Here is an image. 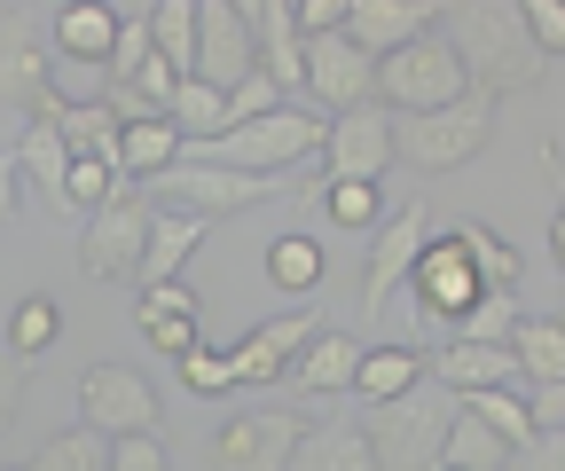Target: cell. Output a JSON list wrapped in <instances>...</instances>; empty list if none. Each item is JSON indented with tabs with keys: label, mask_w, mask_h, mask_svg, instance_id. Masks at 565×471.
<instances>
[{
	"label": "cell",
	"mask_w": 565,
	"mask_h": 471,
	"mask_svg": "<svg viewBox=\"0 0 565 471\" xmlns=\"http://www.w3.org/2000/svg\"><path fill=\"white\" fill-rule=\"evenodd\" d=\"M322 133H330V118H322V110L275 103V110H259V118H244V126H221L212 142H196V150H181V158H189V165H221V173L291 181L299 165H315V158H322Z\"/></svg>",
	"instance_id": "cell-1"
},
{
	"label": "cell",
	"mask_w": 565,
	"mask_h": 471,
	"mask_svg": "<svg viewBox=\"0 0 565 471\" xmlns=\"http://www.w3.org/2000/svg\"><path fill=\"white\" fill-rule=\"evenodd\" d=\"M440 17H456V63H463V87H479V95H519V87H534L542 79V55L526 47V24H519V0H456V9H440Z\"/></svg>",
	"instance_id": "cell-2"
},
{
	"label": "cell",
	"mask_w": 565,
	"mask_h": 471,
	"mask_svg": "<svg viewBox=\"0 0 565 471\" xmlns=\"http://www.w3.org/2000/svg\"><path fill=\"white\" fill-rule=\"evenodd\" d=\"M448 425H456V393L448 385H408L401 400H377V409L353 417V432H362L377 471H440Z\"/></svg>",
	"instance_id": "cell-3"
},
{
	"label": "cell",
	"mask_w": 565,
	"mask_h": 471,
	"mask_svg": "<svg viewBox=\"0 0 565 471\" xmlns=\"http://www.w3.org/2000/svg\"><path fill=\"white\" fill-rule=\"evenodd\" d=\"M494 142V95H456L448 110H424V118H393V158H408L416 173H456Z\"/></svg>",
	"instance_id": "cell-4"
},
{
	"label": "cell",
	"mask_w": 565,
	"mask_h": 471,
	"mask_svg": "<svg viewBox=\"0 0 565 471\" xmlns=\"http://www.w3.org/2000/svg\"><path fill=\"white\" fill-rule=\"evenodd\" d=\"M456 95H471V87H463V63H456V47H448L440 32H424V40L377 55V110H385V118L448 110Z\"/></svg>",
	"instance_id": "cell-5"
},
{
	"label": "cell",
	"mask_w": 565,
	"mask_h": 471,
	"mask_svg": "<svg viewBox=\"0 0 565 471\" xmlns=\"http://www.w3.org/2000/svg\"><path fill=\"white\" fill-rule=\"evenodd\" d=\"M282 181H259V173H221V165H166L158 181H141V205L150 213H181V221H228V213H252L267 205Z\"/></svg>",
	"instance_id": "cell-6"
},
{
	"label": "cell",
	"mask_w": 565,
	"mask_h": 471,
	"mask_svg": "<svg viewBox=\"0 0 565 471\" xmlns=\"http://www.w3.org/2000/svg\"><path fill=\"white\" fill-rule=\"evenodd\" d=\"M79 425L103 432V440H166L158 385L126 362H87L79 370Z\"/></svg>",
	"instance_id": "cell-7"
},
{
	"label": "cell",
	"mask_w": 565,
	"mask_h": 471,
	"mask_svg": "<svg viewBox=\"0 0 565 471\" xmlns=\"http://www.w3.org/2000/svg\"><path fill=\"white\" fill-rule=\"evenodd\" d=\"M141 244H150V205H141L134 181H118L110 205L87 213V228H79V276L87 283H134L141 276Z\"/></svg>",
	"instance_id": "cell-8"
},
{
	"label": "cell",
	"mask_w": 565,
	"mask_h": 471,
	"mask_svg": "<svg viewBox=\"0 0 565 471\" xmlns=\"http://www.w3.org/2000/svg\"><path fill=\"white\" fill-rule=\"evenodd\" d=\"M307 409H244V417H228L221 432H212V448H204V463L212 471H291V448L307 440Z\"/></svg>",
	"instance_id": "cell-9"
},
{
	"label": "cell",
	"mask_w": 565,
	"mask_h": 471,
	"mask_svg": "<svg viewBox=\"0 0 565 471\" xmlns=\"http://www.w3.org/2000/svg\"><path fill=\"white\" fill-rule=\"evenodd\" d=\"M408 291H416L424 322H440V330H456V322L487 299L479 267H471L463 244H456V228H433V236H424V251H416V267H408Z\"/></svg>",
	"instance_id": "cell-10"
},
{
	"label": "cell",
	"mask_w": 565,
	"mask_h": 471,
	"mask_svg": "<svg viewBox=\"0 0 565 471\" xmlns=\"http://www.w3.org/2000/svg\"><path fill=\"white\" fill-rule=\"evenodd\" d=\"M299 87L322 103V118H345V110H370L377 103V63L353 47L345 32H322L299 47Z\"/></svg>",
	"instance_id": "cell-11"
},
{
	"label": "cell",
	"mask_w": 565,
	"mask_h": 471,
	"mask_svg": "<svg viewBox=\"0 0 565 471\" xmlns=\"http://www.w3.org/2000/svg\"><path fill=\"white\" fill-rule=\"evenodd\" d=\"M189 79H204L212 95H236L244 79H259L244 0H196V72Z\"/></svg>",
	"instance_id": "cell-12"
},
{
	"label": "cell",
	"mask_w": 565,
	"mask_h": 471,
	"mask_svg": "<svg viewBox=\"0 0 565 471\" xmlns=\"http://www.w3.org/2000/svg\"><path fill=\"white\" fill-rule=\"evenodd\" d=\"M315 330H330L315 307H299V314H282V322H259V330H244V346H228V354H221V362H228V393L282 385V377H291V362L315 346Z\"/></svg>",
	"instance_id": "cell-13"
},
{
	"label": "cell",
	"mask_w": 565,
	"mask_h": 471,
	"mask_svg": "<svg viewBox=\"0 0 565 471\" xmlns=\"http://www.w3.org/2000/svg\"><path fill=\"white\" fill-rule=\"evenodd\" d=\"M433 228H440L433 205L408 196V213H393V221L370 236V276H362V322H370V330L385 322V299L408 283V267H416V251H424V236H433Z\"/></svg>",
	"instance_id": "cell-14"
},
{
	"label": "cell",
	"mask_w": 565,
	"mask_h": 471,
	"mask_svg": "<svg viewBox=\"0 0 565 471\" xmlns=\"http://www.w3.org/2000/svg\"><path fill=\"white\" fill-rule=\"evenodd\" d=\"M47 95H55V79H47V47L32 32V9L24 0H0V103L40 110Z\"/></svg>",
	"instance_id": "cell-15"
},
{
	"label": "cell",
	"mask_w": 565,
	"mask_h": 471,
	"mask_svg": "<svg viewBox=\"0 0 565 471\" xmlns=\"http://www.w3.org/2000/svg\"><path fill=\"white\" fill-rule=\"evenodd\" d=\"M385 165H393V118L377 103L330 118V133H322V181H377Z\"/></svg>",
	"instance_id": "cell-16"
},
{
	"label": "cell",
	"mask_w": 565,
	"mask_h": 471,
	"mask_svg": "<svg viewBox=\"0 0 565 471\" xmlns=\"http://www.w3.org/2000/svg\"><path fill=\"white\" fill-rule=\"evenodd\" d=\"M433 17H440V0H345V40L377 63V55L424 40V32H433Z\"/></svg>",
	"instance_id": "cell-17"
},
{
	"label": "cell",
	"mask_w": 565,
	"mask_h": 471,
	"mask_svg": "<svg viewBox=\"0 0 565 471\" xmlns=\"http://www.w3.org/2000/svg\"><path fill=\"white\" fill-rule=\"evenodd\" d=\"M244 17H252V55H259V79L282 95V87H299V17H291V0H244Z\"/></svg>",
	"instance_id": "cell-18"
},
{
	"label": "cell",
	"mask_w": 565,
	"mask_h": 471,
	"mask_svg": "<svg viewBox=\"0 0 565 471\" xmlns=\"http://www.w3.org/2000/svg\"><path fill=\"white\" fill-rule=\"evenodd\" d=\"M424 370H433V385H448V393H519L511 346H463V339H448L440 354H424Z\"/></svg>",
	"instance_id": "cell-19"
},
{
	"label": "cell",
	"mask_w": 565,
	"mask_h": 471,
	"mask_svg": "<svg viewBox=\"0 0 565 471\" xmlns=\"http://www.w3.org/2000/svg\"><path fill=\"white\" fill-rule=\"evenodd\" d=\"M503 346L519 362V385H565V322L557 314H519Z\"/></svg>",
	"instance_id": "cell-20"
},
{
	"label": "cell",
	"mask_w": 565,
	"mask_h": 471,
	"mask_svg": "<svg viewBox=\"0 0 565 471\" xmlns=\"http://www.w3.org/2000/svg\"><path fill=\"white\" fill-rule=\"evenodd\" d=\"M291 471H377L362 432H353V417H315L307 440L291 448Z\"/></svg>",
	"instance_id": "cell-21"
},
{
	"label": "cell",
	"mask_w": 565,
	"mask_h": 471,
	"mask_svg": "<svg viewBox=\"0 0 565 471\" xmlns=\"http://www.w3.org/2000/svg\"><path fill=\"white\" fill-rule=\"evenodd\" d=\"M55 47L79 55V63H110V47H118V9H103V0H63V9H55Z\"/></svg>",
	"instance_id": "cell-22"
},
{
	"label": "cell",
	"mask_w": 565,
	"mask_h": 471,
	"mask_svg": "<svg viewBox=\"0 0 565 471\" xmlns=\"http://www.w3.org/2000/svg\"><path fill=\"white\" fill-rule=\"evenodd\" d=\"M408 385H424V354H416V346H362L345 393H362L370 409H377V400H401Z\"/></svg>",
	"instance_id": "cell-23"
},
{
	"label": "cell",
	"mask_w": 565,
	"mask_h": 471,
	"mask_svg": "<svg viewBox=\"0 0 565 471\" xmlns=\"http://www.w3.org/2000/svg\"><path fill=\"white\" fill-rule=\"evenodd\" d=\"M204 244V221L181 213H150V244H141V276L134 283H181V259Z\"/></svg>",
	"instance_id": "cell-24"
},
{
	"label": "cell",
	"mask_w": 565,
	"mask_h": 471,
	"mask_svg": "<svg viewBox=\"0 0 565 471\" xmlns=\"http://www.w3.org/2000/svg\"><path fill=\"white\" fill-rule=\"evenodd\" d=\"M353 362H362V346H353L345 330H315V346L291 362V385L299 393H345L353 385Z\"/></svg>",
	"instance_id": "cell-25"
},
{
	"label": "cell",
	"mask_w": 565,
	"mask_h": 471,
	"mask_svg": "<svg viewBox=\"0 0 565 471\" xmlns=\"http://www.w3.org/2000/svg\"><path fill=\"white\" fill-rule=\"evenodd\" d=\"M315 205H322V221L345 228V236H377V228H385L377 181H315Z\"/></svg>",
	"instance_id": "cell-26"
},
{
	"label": "cell",
	"mask_w": 565,
	"mask_h": 471,
	"mask_svg": "<svg viewBox=\"0 0 565 471\" xmlns=\"http://www.w3.org/2000/svg\"><path fill=\"white\" fill-rule=\"evenodd\" d=\"M150 55L166 63L173 79L196 72V0H158V9H150Z\"/></svg>",
	"instance_id": "cell-27"
},
{
	"label": "cell",
	"mask_w": 565,
	"mask_h": 471,
	"mask_svg": "<svg viewBox=\"0 0 565 471\" xmlns=\"http://www.w3.org/2000/svg\"><path fill=\"white\" fill-rule=\"evenodd\" d=\"M448 228H456V244H463V259L479 267V283H487V291H519V267H526V259H519L503 236H494L487 221H448Z\"/></svg>",
	"instance_id": "cell-28"
},
{
	"label": "cell",
	"mask_w": 565,
	"mask_h": 471,
	"mask_svg": "<svg viewBox=\"0 0 565 471\" xmlns=\"http://www.w3.org/2000/svg\"><path fill=\"white\" fill-rule=\"evenodd\" d=\"M17 165H32V181H40V196H47V213H71V205H63V173H71V150L55 142V126H47V118H32V126H24V142H17Z\"/></svg>",
	"instance_id": "cell-29"
},
{
	"label": "cell",
	"mask_w": 565,
	"mask_h": 471,
	"mask_svg": "<svg viewBox=\"0 0 565 471\" xmlns=\"http://www.w3.org/2000/svg\"><path fill=\"white\" fill-rule=\"evenodd\" d=\"M440 463H456V471H511V448L494 440L479 417H463V400H456V425L440 440Z\"/></svg>",
	"instance_id": "cell-30"
},
{
	"label": "cell",
	"mask_w": 565,
	"mask_h": 471,
	"mask_svg": "<svg viewBox=\"0 0 565 471\" xmlns=\"http://www.w3.org/2000/svg\"><path fill=\"white\" fill-rule=\"evenodd\" d=\"M267 283H275V291H315V283H322L315 236H275V244H267Z\"/></svg>",
	"instance_id": "cell-31"
},
{
	"label": "cell",
	"mask_w": 565,
	"mask_h": 471,
	"mask_svg": "<svg viewBox=\"0 0 565 471\" xmlns=\"http://www.w3.org/2000/svg\"><path fill=\"white\" fill-rule=\"evenodd\" d=\"M63 339V314H55V299H17V314H9V354H24V362H40L47 346Z\"/></svg>",
	"instance_id": "cell-32"
},
{
	"label": "cell",
	"mask_w": 565,
	"mask_h": 471,
	"mask_svg": "<svg viewBox=\"0 0 565 471\" xmlns=\"http://www.w3.org/2000/svg\"><path fill=\"white\" fill-rule=\"evenodd\" d=\"M103 463H110V440L87 432V425H71V432H55L24 471H103Z\"/></svg>",
	"instance_id": "cell-33"
},
{
	"label": "cell",
	"mask_w": 565,
	"mask_h": 471,
	"mask_svg": "<svg viewBox=\"0 0 565 471\" xmlns=\"http://www.w3.org/2000/svg\"><path fill=\"white\" fill-rule=\"evenodd\" d=\"M519 314H526V307H519V291H487V299L456 322V339H463V346H503Z\"/></svg>",
	"instance_id": "cell-34"
},
{
	"label": "cell",
	"mask_w": 565,
	"mask_h": 471,
	"mask_svg": "<svg viewBox=\"0 0 565 471\" xmlns=\"http://www.w3.org/2000/svg\"><path fill=\"white\" fill-rule=\"evenodd\" d=\"M150 63V9H118V47H110V87H134V72Z\"/></svg>",
	"instance_id": "cell-35"
},
{
	"label": "cell",
	"mask_w": 565,
	"mask_h": 471,
	"mask_svg": "<svg viewBox=\"0 0 565 471\" xmlns=\"http://www.w3.org/2000/svg\"><path fill=\"white\" fill-rule=\"evenodd\" d=\"M110 189H118V173H110V165L71 158V173H63V205H71V213H103V205H110Z\"/></svg>",
	"instance_id": "cell-36"
},
{
	"label": "cell",
	"mask_w": 565,
	"mask_h": 471,
	"mask_svg": "<svg viewBox=\"0 0 565 471\" xmlns=\"http://www.w3.org/2000/svg\"><path fill=\"white\" fill-rule=\"evenodd\" d=\"M519 24H526V47L542 55V72L565 55V9L557 0H519Z\"/></svg>",
	"instance_id": "cell-37"
},
{
	"label": "cell",
	"mask_w": 565,
	"mask_h": 471,
	"mask_svg": "<svg viewBox=\"0 0 565 471\" xmlns=\"http://www.w3.org/2000/svg\"><path fill=\"white\" fill-rule=\"evenodd\" d=\"M158 314L196 322V291H189V283H141V291H134V322H158Z\"/></svg>",
	"instance_id": "cell-38"
},
{
	"label": "cell",
	"mask_w": 565,
	"mask_h": 471,
	"mask_svg": "<svg viewBox=\"0 0 565 471\" xmlns=\"http://www.w3.org/2000/svg\"><path fill=\"white\" fill-rule=\"evenodd\" d=\"M24 393H32V362L0 346V432H9V425L24 417Z\"/></svg>",
	"instance_id": "cell-39"
},
{
	"label": "cell",
	"mask_w": 565,
	"mask_h": 471,
	"mask_svg": "<svg viewBox=\"0 0 565 471\" xmlns=\"http://www.w3.org/2000/svg\"><path fill=\"white\" fill-rule=\"evenodd\" d=\"M181 385H189V393H228L221 346H189V354H181Z\"/></svg>",
	"instance_id": "cell-40"
},
{
	"label": "cell",
	"mask_w": 565,
	"mask_h": 471,
	"mask_svg": "<svg viewBox=\"0 0 565 471\" xmlns=\"http://www.w3.org/2000/svg\"><path fill=\"white\" fill-rule=\"evenodd\" d=\"M519 409H526V425H534L542 440H557V425H565V385H526Z\"/></svg>",
	"instance_id": "cell-41"
},
{
	"label": "cell",
	"mask_w": 565,
	"mask_h": 471,
	"mask_svg": "<svg viewBox=\"0 0 565 471\" xmlns=\"http://www.w3.org/2000/svg\"><path fill=\"white\" fill-rule=\"evenodd\" d=\"M103 471H173V463H166V440H110Z\"/></svg>",
	"instance_id": "cell-42"
},
{
	"label": "cell",
	"mask_w": 565,
	"mask_h": 471,
	"mask_svg": "<svg viewBox=\"0 0 565 471\" xmlns=\"http://www.w3.org/2000/svg\"><path fill=\"white\" fill-rule=\"evenodd\" d=\"M134 330H141V339H150L158 354H173V362L196 346V322H173V314H158V322H134Z\"/></svg>",
	"instance_id": "cell-43"
},
{
	"label": "cell",
	"mask_w": 565,
	"mask_h": 471,
	"mask_svg": "<svg viewBox=\"0 0 565 471\" xmlns=\"http://www.w3.org/2000/svg\"><path fill=\"white\" fill-rule=\"evenodd\" d=\"M275 103H282V95H275L267 79H244V87L228 95V126H244V118H259V110H275Z\"/></svg>",
	"instance_id": "cell-44"
},
{
	"label": "cell",
	"mask_w": 565,
	"mask_h": 471,
	"mask_svg": "<svg viewBox=\"0 0 565 471\" xmlns=\"http://www.w3.org/2000/svg\"><path fill=\"white\" fill-rule=\"evenodd\" d=\"M17 173H24V165H17V150H0V228H9V221L24 213V196H17Z\"/></svg>",
	"instance_id": "cell-45"
},
{
	"label": "cell",
	"mask_w": 565,
	"mask_h": 471,
	"mask_svg": "<svg viewBox=\"0 0 565 471\" xmlns=\"http://www.w3.org/2000/svg\"><path fill=\"white\" fill-rule=\"evenodd\" d=\"M0 471H24V463H0Z\"/></svg>",
	"instance_id": "cell-46"
},
{
	"label": "cell",
	"mask_w": 565,
	"mask_h": 471,
	"mask_svg": "<svg viewBox=\"0 0 565 471\" xmlns=\"http://www.w3.org/2000/svg\"><path fill=\"white\" fill-rule=\"evenodd\" d=\"M440 471H456V463H440Z\"/></svg>",
	"instance_id": "cell-47"
}]
</instances>
